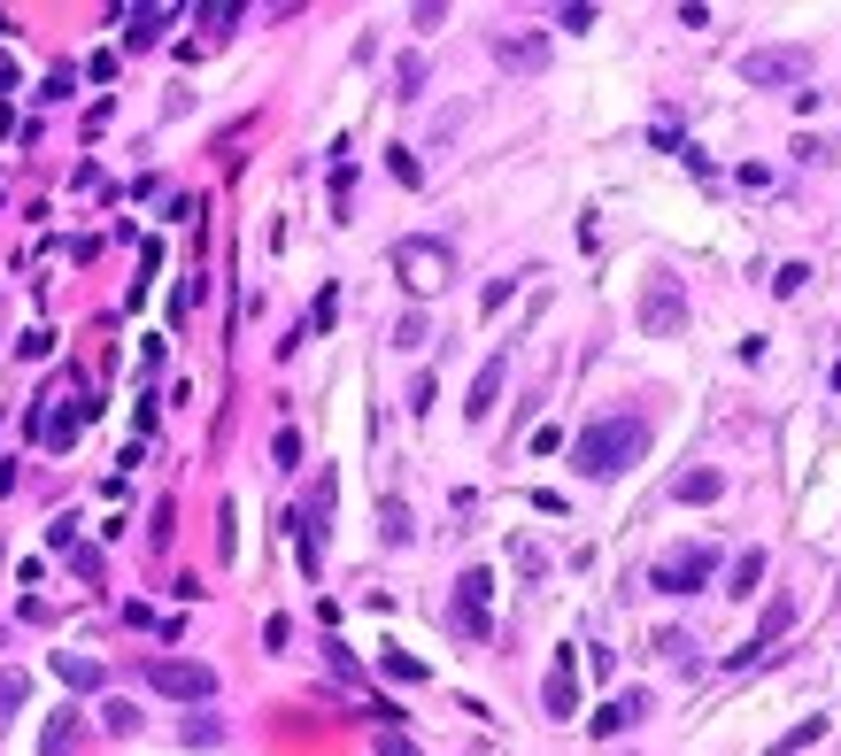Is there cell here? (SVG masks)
<instances>
[{
  "label": "cell",
  "mask_w": 841,
  "mask_h": 756,
  "mask_svg": "<svg viewBox=\"0 0 841 756\" xmlns=\"http://www.w3.org/2000/svg\"><path fill=\"white\" fill-rule=\"evenodd\" d=\"M648 456V417L641 409H610V417H595L579 441H571V463L586 471V479H618L626 463H641Z\"/></svg>",
  "instance_id": "6da1fadb"
},
{
  "label": "cell",
  "mask_w": 841,
  "mask_h": 756,
  "mask_svg": "<svg viewBox=\"0 0 841 756\" xmlns=\"http://www.w3.org/2000/svg\"><path fill=\"white\" fill-rule=\"evenodd\" d=\"M394 278L409 286V301H433V294H448V278H456V247L448 239H425V232H409V239H394Z\"/></svg>",
  "instance_id": "7a4b0ae2"
},
{
  "label": "cell",
  "mask_w": 841,
  "mask_h": 756,
  "mask_svg": "<svg viewBox=\"0 0 841 756\" xmlns=\"http://www.w3.org/2000/svg\"><path fill=\"white\" fill-rule=\"evenodd\" d=\"M139 680L154 687V695H171V703H217V671L201 664V656H147L139 664Z\"/></svg>",
  "instance_id": "3957f363"
},
{
  "label": "cell",
  "mask_w": 841,
  "mask_h": 756,
  "mask_svg": "<svg viewBox=\"0 0 841 756\" xmlns=\"http://www.w3.org/2000/svg\"><path fill=\"white\" fill-rule=\"evenodd\" d=\"M718 579V548L710 541H688V548H671L648 563V586L656 595H703V586Z\"/></svg>",
  "instance_id": "277c9868"
},
{
  "label": "cell",
  "mask_w": 841,
  "mask_h": 756,
  "mask_svg": "<svg viewBox=\"0 0 841 756\" xmlns=\"http://www.w3.org/2000/svg\"><path fill=\"white\" fill-rule=\"evenodd\" d=\"M803 77H811V47H749L741 54V86H756V94H788Z\"/></svg>",
  "instance_id": "5b68a950"
},
{
  "label": "cell",
  "mask_w": 841,
  "mask_h": 756,
  "mask_svg": "<svg viewBox=\"0 0 841 756\" xmlns=\"http://www.w3.org/2000/svg\"><path fill=\"white\" fill-rule=\"evenodd\" d=\"M448 625H456V641H486V633H494V571H486V563H471V571L456 579Z\"/></svg>",
  "instance_id": "8992f818"
},
{
  "label": "cell",
  "mask_w": 841,
  "mask_h": 756,
  "mask_svg": "<svg viewBox=\"0 0 841 756\" xmlns=\"http://www.w3.org/2000/svg\"><path fill=\"white\" fill-rule=\"evenodd\" d=\"M641 332H648V340H680V332H688V286L671 278V271H656L641 286Z\"/></svg>",
  "instance_id": "52a82bcc"
},
{
  "label": "cell",
  "mask_w": 841,
  "mask_h": 756,
  "mask_svg": "<svg viewBox=\"0 0 841 756\" xmlns=\"http://www.w3.org/2000/svg\"><path fill=\"white\" fill-rule=\"evenodd\" d=\"M541 710L564 726V718H579V648H556V664H548V680H541Z\"/></svg>",
  "instance_id": "ba28073f"
},
{
  "label": "cell",
  "mask_w": 841,
  "mask_h": 756,
  "mask_svg": "<svg viewBox=\"0 0 841 756\" xmlns=\"http://www.w3.org/2000/svg\"><path fill=\"white\" fill-rule=\"evenodd\" d=\"M788 625H795V595H772V603H765V618H756V633H749V648H741L733 664H756V656H772V648L788 641Z\"/></svg>",
  "instance_id": "9c48e42d"
},
{
  "label": "cell",
  "mask_w": 841,
  "mask_h": 756,
  "mask_svg": "<svg viewBox=\"0 0 841 756\" xmlns=\"http://www.w3.org/2000/svg\"><path fill=\"white\" fill-rule=\"evenodd\" d=\"M641 718H648V695H641V687H626V695H610L595 718H586V733H595V741H618V733H633Z\"/></svg>",
  "instance_id": "30bf717a"
},
{
  "label": "cell",
  "mask_w": 841,
  "mask_h": 756,
  "mask_svg": "<svg viewBox=\"0 0 841 756\" xmlns=\"http://www.w3.org/2000/svg\"><path fill=\"white\" fill-rule=\"evenodd\" d=\"M494 62L502 70H548V32H494Z\"/></svg>",
  "instance_id": "8fae6325"
},
{
  "label": "cell",
  "mask_w": 841,
  "mask_h": 756,
  "mask_svg": "<svg viewBox=\"0 0 841 756\" xmlns=\"http://www.w3.org/2000/svg\"><path fill=\"white\" fill-rule=\"evenodd\" d=\"M502 379H510V356H486V363H479V379H471V401H463V417H471V425H486V417H494Z\"/></svg>",
  "instance_id": "7c38bea8"
},
{
  "label": "cell",
  "mask_w": 841,
  "mask_h": 756,
  "mask_svg": "<svg viewBox=\"0 0 841 756\" xmlns=\"http://www.w3.org/2000/svg\"><path fill=\"white\" fill-rule=\"evenodd\" d=\"M54 680H62V687H77V695H94V687L109 680V671H101L94 656H70V648H54Z\"/></svg>",
  "instance_id": "4fadbf2b"
},
{
  "label": "cell",
  "mask_w": 841,
  "mask_h": 756,
  "mask_svg": "<svg viewBox=\"0 0 841 756\" xmlns=\"http://www.w3.org/2000/svg\"><path fill=\"white\" fill-rule=\"evenodd\" d=\"M171 16H178L171 0H154V9H124V24H132L124 39H132V47H154V39H162V24H171Z\"/></svg>",
  "instance_id": "5bb4252c"
},
{
  "label": "cell",
  "mask_w": 841,
  "mask_h": 756,
  "mask_svg": "<svg viewBox=\"0 0 841 756\" xmlns=\"http://www.w3.org/2000/svg\"><path fill=\"white\" fill-rule=\"evenodd\" d=\"M756 586H765V548H741L726 571V595H756Z\"/></svg>",
  "instance_id": "9a60e30c"
},
{
  "label": "cell",
  "mask_w": 841,
  "mask_h": 756,
  "mask_svg": "<svg viewBox=\"0 0 841 756\" xmlns=\"http://www.w3.org/2000/svg\"><path fill=\"white\" fill-rule=\"evenodd\" d=\"M671 494H680V501H718V494H726V471H710V463H703V471H680V479H671Z\"/></svg>",
  "instance_id": "2e32d148"
},
{
  "label": "cell",
  "mask_w": 841,
  "mask_h": 756,
  "mask_svg": "<svg viewBox=\"0 0 841 756\" xmlns=\"http://www.w3.org/2000/svg\"><path fill=\"white\" fill-rule=\"evenodd\" d=\"M811 741H826V710H811V718H803V726H788V733H780V741H772V748H765V756H803V748H811Z\"/></svg>",
  "instance_id": "e0dca14e"
},
{
  "label": "cell",
  "mask_w": 841,
  "mask_h": 756,
  "mask_svg": "<svg viewBox=\"0 0 841 756\" xmlns=\"http://www.w3.org/2000/svg\"><path fill=\"white\" fill-rule=\"evenodd\" d=\"M379 533H386V548H409V510H401V494L379 501Z\"/></svg>",
  "instance_id": "ac0fdd59"
},
{
  "label": "cell",
  "mask_w": 841,
  "mask_h": 756,
  "mask_svg": "<svg viewBox=\"0 0 841 756\" xmlns=\"http://www.w3.org/2000/svg\"><path fill=\"white\" fill-rule=\"evenodd\" d=\"M425 94V54H401L394 62V101H417Z\"/></svg>",
  "instance_id": "d6986e66"
},
{
  "label": "cell",
  "mask_w": 841,
  "mask_h": 756,
  "mask_svg": "<svg viewBox=\"0 0 841 756\" xmlns=\"http://www.w3.org/2000/svg\"><path fill=\"white\" fill-rule=\"evenodd\" d=\"M379 671H386V680H401V687H417V680H425V664H417V656H401V648H386V656H379Z\"/></svg>",
  "instance_id": "ffe728a7"
},
{
  "label": "cell",
  "mask_w": 841,
  "mask_h": 756,
  "mask_svg": "<svg viewBox=\"0 0 841 756\" xmlns=\"http://www.w3.org/2000/svg\"><path fill=\"white\" fill-rule=\"evenodd\" d=\"M332 317H341V294L324 286V294H317V309H309V324H301V340H309V332H332Z\"/></svg>",
  "instance_id": "44dd1931"
},
{
  "label": "cell",
  "mask_w": 841,
  "mask_h": 756,
  "mask_svg": "<svg viewBox=\"0 0 841 756\" xmlns=\"http://www.w3.org/2000/svg\"><path fill=\"white\" fill-rule=\"evenodd\" d=\"M70 748H77V718H70V710H62V718H54V726H47V756H70Z\"/></svg>",
  "instance_id": "7402d4cb"
},
{
  "label": "cell",
  "mask_w": 841,
  "mask_h": 756,
  "mask_svg": "<svg viewBox=\"0 0 841 756\" xmlns=\"http://www.w3.org/2000/svg\"><path fill=\"white\" fill-rule=\"evenodd\" d=\"M386 171H394L401 186H425V171H417V154H409V147H386Z\"/></svg>",
  "instance_id": "603a6c76"
},
{
  "label": "cell",
  "mask_w": 841,
  "mask_h": 756,
  "mask_svg": "<svg viewBox=\"0 0 841 756\" xmlns=\"http://www.w3.org/2000/svg\"><path fill=\"white\" fill-rule=\"evenodd\" d=\"M239 16H247V9H239V0H209V9H201V24H209V32H232Z\"/></svg>",
  "instance_id": "cb8c5ba5"
},
{
  "label": "cell",
  "mask_w": 841,
  "mask_h": 756,
  "mask_svg": "<svg viewBox=\"0 0 841 756\" xmlns=\"http://www.w3.org/2000/svg\"><path fill=\"white\" fill-rule=\"evenodd\" d=\"M394 348H425V309H409V317L394 324Z\"/></svg>",
  "instance_id": "d4e9b609"
},
{
  "label": "cell",
  "mask_w": 841,
  "mask_h": 756,
  "mask_svg": "<svg viewBox=\"0 0 841 756\" xmlns=\"http://www.w3.org/2000/svg\"><path fill=\"white\" fill-rule=\"evenodd\" d=\"M24 695H32L24 671H0V710H24Z\"/></svg>",
  "instance_id": "484cf974"
},
{
  "label": "cell",
  "mask_w": 841,
  "mask_h": 756,
  "mask_svg": "<svg viewBox=\"0 0 841 756\" xmlns=\"http://www.w3.org/2000/svg\"><path fill=\"white\" fill-rule=\"evenodd\" d=\"M232 525H239V510L224 501V510H217V556H239V533H232Z\"/></svg>",
  "instance_id": "4316f807"
},
{
  "label": "cell",
  "mask_w": 841,
  "mask_h": 756,
  "mask_svg": "<svg viewBox=\"0 0 841 756\" xmlns=\"http://www.w3.org/2000/svg\"><path fill=\"white\" fill-rule=\"evenodd\" d=\"M101 726H109V733H139V710H132V703H101Z\"/></svg>",
  "instance_id": "83f0119b"
},
{
  "label": "cell",
  "mask_w": 841,
  "mask_h": 756,
  "mask_svg": "<svg viewBox=\"0 0 841 756\" xmlns=\"http://www.w3.org/2000/svg\"><path fill=\"white\" fill-rule=\"evenodd\" d=\"M70 86H77V70L62 62V70H47V86H39V101H70Z\"/></svg>",
  "instance_id": "f1b7e54d"
},
{
  "label": "cell",
  "mask_w": 841,
  "mask_h": 756,
  "mask_svg": "<svg viewBox=\"0 0 841 756\" xmlns=\"http://www.w3.org/2000/svg\"><path fill=\"white\" fill-rule=\"evenodd\" d=\"M510 294H518V278H494V286L479 294V309H486V317H502V309H510Z\"/></svg>",
  "instance_id": "f546056e"
},
{
  "label": "cell",
  "mask_w": 841,
  "mask_h": 756,
  "mask_svg": "<svg viewBox=\"0 0 841 756\" xmlns=\"http://www.w3.org/2000/svg\"><path fill=\"white\" fill-rule=\"evenodd\" d=\"M16 356H32V363H47V356H54V332H47V324H39V332H24V340H16Z\"/></svg>",
  "instance_id": "4dcf8cb0"
},
{
  "label": "cell",
  "mask_w": 841,
  "mask_h": 756,
  "mask_svg": "<svg viewBox=\"0 0 841 756\" xmlns=\"http://www.w3.org/2000/svg\"><path fill=\"white\" fill-rule=\"evenodd\" d=\"M154 263H162V247L147 239V247H139V278H132V301H147V278H154Z\"/></svg>",
  "instance_id": "1f68e13d"
},
{
  "label": "cell",
  "mask_w": 841,
  "mask_h": 756,
  "mask_svg": "<svg viewBox=\"0 0 841 756\" xmlns=\"http://www.w3.org/2000/svg\"><path fill=\"white\" fill-rule=\"evenodd\" d=\"M178 741H186V748H194V741H224V726H217V718H186Z\"/></svg>",
  "instance_id": "d6a6232c"
},
{
  "label": "cell",
  "mask_w": 841,
  "mask_h": 756,
  "mask_svg": "<svg viewBox=\"0 0 841 756\" xmlns=\"http://www.w3.org/2000/svg\"><path fill=\"white\" fill-rule=\"evenodd\" d=\"M271 456H279V463H286V471H294V463H301V433H294V425H286V433H279V441H271Z\"/></svg>",
  "instance_id": "836d02e7"
},
{
  "label": "cell",
  "mask_w": 841,
  "mask_h": 756,
  "mask_svg": "<svg viewBox=\"0 0 841 756\" xmlns=\"http://www.w3.org/2000/svg\"><path fill=\"white\" fill-rule=\"evenodd\" d=\"M518 571H525V579H541V571H548V556H541L533 541H518Z\"/></svg>",
  "instance_id": "e575fe53"
},
{
  "label": "cell",
  "mask_w": 841,
  "mask_h": 756,
  "mask_svg": "<svg viewBox=\"0 0 841 756\" xmlns=\"http://www.w3.org/2000/svg\"><path fill=\"white\" fill-rule=\"evenodd\" d=\"M379 756H417V748L401 741V726H386V741H379Z\"/></svg>",
  "instance_id": "d590c367"
},
{
  "label": "cell",
  "mask_w": 841,
  "mask_h": 756,
  "mask_svg": "<svg viewBox=\"0 0 841 756\" xmlns=\"http://www.w3.org/2000/svg\"><path fill=\"white\" fill-rule=\"evenodd\" d=\"M0 94H16V62H0Z\"/></svg>",
  "instance_id": "8d00e7d4"
},
{
  "label": "cell",
  "mask_w": 841,
  "mask_h": 756,
  "mask_svg": "<svg viewBox=\"0 0 841 756\" xmlns=\"http://www.w3.org/2000/svg\"><path fill=\"white\" fill-rule=\"evenodd\" d=\"M9 132H16V109H9V101H0V139H9Z\"/></svg>",
  "instance_id": "74e56055"
},
{
  "label": "cell",
  "mask_w": 841,
  "mask_h": 756,
  "mask_svg": "<svg viewBox=\"0 0 841 756\" xmlns=\"http://www.w3.org/2000/svg\"><path fill=\"white\" fill-rule=\"evenodd\" d=\"M9 32H16V24H9V16H0V39H9Z\"/></svg>",
  "instance_id": "f35d334b"
},
{
  "label": "cell",
  "mask_w": 841,
  "mask_h": 756,
  "mask_svg": "<svg viewBox=\"0 0 841 756\" xmlns=\"http://www.w3.org/2000/svg\"><path fill=\"white\" fill-rule=\"evenodd\" d=\"M833 394H841V363H833Z\"/></svg>",
  "instance_id": "ab89813d"
},
{
  "label": "cell",
  "mask_w": 841,
  "mask_h": 756,
  "mask_svg": "<svg viewBox=\"0 0 841 756\" xmlns=\"http://www.w3.org/2000/svg\"><path fill=\"white\" fill-rule=\"evenodd\" d=\"M0 648H9V625H0Z\"/></svg>",
  "instance_id": "60d3db41"
}]
</instances>
